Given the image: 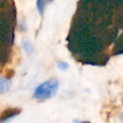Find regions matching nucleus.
<instances>
[{
	"instance_id": "1",
	"label": "nucleus",
	"mask_w": 123,
	"mask_h": 123,
	"mask_svg": "<svg viewBox=\"0 0 123 123\" xmlns=\"http://www.w3.org/2000/svg\"><path fill=\"white\" fill-rule=\"evenodd\" d=\"M60 83L55 79L47 80L39 84L34 91V97L38 100H46L52 98L59 89Z\"/></svg>"
},
{
	"instance_id": "2",
	"label": "nucleus",
	"mask_w": 123,
	"mask_h": 123,
	"mask_svg": "<svg viewBox=\"0 0 123 123\" xmlns=\"http://www.w3.org/2000/svg\"><path fill=\"white\" fill-rule=\"evenodd\" d=\"M12 80L6 77H0V94L8 92L12 87Z\"/></svg>"
},
{
	"instance_id": "3",
	"label": "nucleus",
	"mask_w": 123,
	"mask_h": 123,
	"mask_svg": "<svg viewBox=\"0 0 123 123\" xmlns=\"http://www.w3.org/2000/svg\"><path fill=\"white\" fill-rule=\"evenodd\" d=\"M49 0H37V8L38 10V12L40 15L43 14V12L45 10V7L47 5Z\"/></svg>"
},
{
	"instance_id": "4",
	"label": "nucleus",
	"mask_w": 123,
	"mask_h": 123,
	"mask_svg": "<svg viewBox=\"0 0 123 123\" xmlns=\"http://www.w3.org/2000/svg\"><path fill=\"white\" fill-rule=\"evenodd\" d=\"M23 48L25 49L26 52H28L29 54L33 52V46L29 41H23Z\"/></svg>"
},
{
	"instance_id": "5",
	"label": "nucleus",
	"mask_w": 123,
	"mask_h": 123,
	"mask_svg": "<svg viewBox=\"0 0 123 123\" xmlns=\"http://www.w3.org/2000/svg\"><path fill=\"white\" fill-rule=\"evenodd\" d=\"M58 67L61 69V70H66V69H68L69 68V64H68V62H58Z\"/></svg>"
},
{
	"instance_id": "6",
	"label": "nucleus",
	"mask_w": 123,
	"mask_h": 123,
	"mask_svg": "<svg viewBox=\"0 0 123 123\" xmlns=\"http://www.w3.org/2000/svg\"><path fill=\"white\" fill-rule=\"evenodd\" d=\"M17 115V113H15V114H12V115H10L9 117H6V118H3L2 120H0V123H8L10 120H12L13 117H15Z\"/></svg>"
}]
</instances>
